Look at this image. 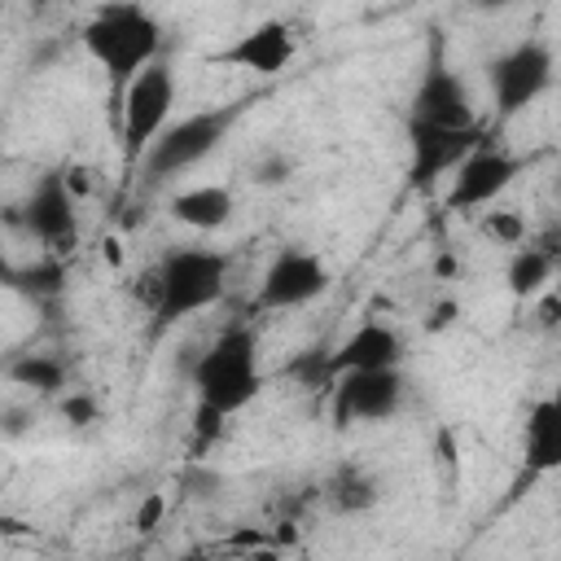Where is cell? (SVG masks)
Instances as JSON below:
<instances>
[{
    "mask_svg": "<svg viewBox=\"0 0 561 561\" xmlns=\"http://www.w3.org/2000/svg\"><path fill=\"white\" fill-rule=\"evenodd\" d=\"M61 412L70 416V425H92V421H96V399H88V394H70V399L61 403Z\"/></svg>",
    "mask_w": 561,
    "mask_h": 561,
    "instance_id": "obj_22",
    "label": "cell"
},
{
    "mask_svg": "<svg viewBox=\"0 0 561 561\" xmlns=\"http://www.w3.org/2000/svg\"><path fill=\"white\" fill-rule=\"evenodd\" d=\"M403 131H408V184L412 188H434L482 140V123L478 127H443V123L408 118Z\"/></svg>",
    "mask_w": 561,
    "mask_h": 561,
    "instance_id": "obj_11",
    "label": "cell"
},
{
    "mask_svg": "<svg viewBox=\"0 0 561 561\" xmlns=\"http://www.w3.org/2000/svg\"><path fill=\"white\" fill-rule=\"evenodd\" d=\"M289 175H294V158L280 153V149H267V153L254 158V167H250V180L263 184V188H280Z\"/></svg>",
    "mask_w": 561,
    "mask_h": 561,
    "instance_id": "obj_21",
    "label": "cell"
},
{
    "mask_svg": "<svg viewBox=\"0 0 561 561\" xmlns=\"http://www.w3.org/2000/svg\"><path fill=\"white\" fill-rule=\"evenodd\" d=\"M175 92H180L175 70H171V61H162V57H153V61H149L131 83H127V92H123V101H118V110H114L127 180L136 175V167H140L145 149L153 145V136L171 123Z\"/></svg>",
    "mask_w": 561,
    "mask_h": 561,
    "instance_id": "obj_5",
    "label": "cell"
},
{
    "mask_svg": "<svg viewBox=\"0 0 561 561\" xmlns=\"http://www.w3.org/2000/svg\"><path fill=\"white\" fill-rule=\"evenodd\" d=\"M228 294V254L215 245H175L153 272V329H171Z\"/></svg>",
    "mask_w": 561,
    "mask_h": 561,
    "instance_id": "obj_3",
    "label": "cell"
},
{
    "mask_svg": "<svg viewBox=\"0 0 561 561\" xmlns=\"http://www.w3.org/2000/svg\"><path fill=\"white\" fill-rule=\"evenodd\" d=\"M79 44L83 53L105 70L110 83V110H118L127 83L153 61L162 57V22L136 4V0H114L101 4L83 26H79Z\"/></svg>",
    "mask_w": 561,
    "mask_h": 561,
    "instance_id": "obj_1",
    "label": "cell"
},
{
    "mask_svg": "<svg viewBox=\"0 0 561 561\" xmlns=\"http://www.w3.org/2000/svg\"><path fill=\"white\" fill-rule=\"evenodd\" d=\"M0 263H4V241H0Z\"/></svg>",
    "mask_w": 561,
    "mask_h": 561,
    "instance_id": "obj_26",
    "label": "cell"
},
{
    "mask_svg": "<svg viewBox=\"0 0 561 561\" xmlns=\"http://www.w3.org/2000/svg\"><path fill=\"white\" fill-rule=\"evenodd\" d=\"M359 368H403V337L394 324L364 320L324 355V381L337 373H359Z\"/></svg>",
    "mask_w": 561,
    "mask_h": 561,
    "instance_id": "obj_14",
    "label": "cell"
},
{
    "mask_svg": "<svg viewBox=\"0 0 561 561\" xmlns=\"http://www.w3.org/2000/svg\"><path fill=\"white\" fill-rule=\"evenodd\" d=\"M552 70H557V61H552V48L543 39H517L513 48L491 57L486 83H491L495 118L508 123V118L526 114L552 88Z\"/></svg>",
    "mask_w": 561,
    "mask_h": 561,
    "instance_id": "obj_6",
    "label": "cell"
},
{
    "mask_svg": "<svg viewBox=\"0 0 561 561\" xmlns=\"http://www.w3.org/2000/svg\"><path fill=\"white\" fill-rule=\"evenodd\" d=\"M241 114H245V101L237 96V101L206 105V110H193V114L167 123V127L153 136V145L145 149V158H140L136 171L158 184V180H171V175L197 167L202 158H210V153L228 140V131L237 127Z\"/></svg>",
    "mask_w": 561,
    "mask_h": 561,
    "instance_id": "obj_4",
    "label": "cell"
},
{
    "mask_svg": "<svg viewBox=\"0 0 561 561\" xmlns=\"http://www.w3.org/2000/svg\"><path fill=\"white\" fill-rule=\"evenodd\" d=\"M552 276H557V245L552 241H535L526 237L522 245H513L508 254V267H504V285L517 302H530L539 294L552 289Z\"/></svg>",
    "mask_w": 561,
    "mask_h": 561,
    "instance_id": "obj_16",
    "label": "cell"
},
{
    "mask_svg": "<svg viewBox=\"0 0 561 561\" xmlns=\"http://www.w3.org/2000/svg\"><path fill=\"white\" fill-rule=\"evenodd\" d=\"M9 381L22 390H35V394H57V390H66V364L57 355L26 351L9 364Z\"/></svg>",
    "mask_w": 561,
    "mask_h": 561,
    "instance_id": "obj_19",
    "label": "cell"
},
{
    "mask_svg": "<svg viewBox=\"0 0 561 561\" xmlns=\"http://www.w3.org/2000/svg\"><path fill=\"white\" fill-rule=\"evenodd\" d=\"M522 456H526V482L548 478V473L561 469V403L552 394H543L526 408Z\"/></svg>",
    "mask_w": 561,
    "mask_h": 561,
    "instance_id": "obj_15",
    "label": "cell"
},
{
    "mask_svg": "<svg viewBox=\"0 0 561 561\" xmlns=\"http://www.w3.org/2000/svg\"><path fill=\"white\" fill-rule=\"evenodd\" d=\"M408 118H421V123H443V127H478V110H473V96H469V83L443 61L438 44L412 88V101H408Z\"/></svg>",
    "mask_w": 561,
    "mask_h": 561,
    "instance_id": "obj_13",
    "label": "cell"
},
{
    "mask_svg": "<svg viewBox=\"0 0 561 561\" xmlns=\"http://www.w3.org/2000/svg\"><path fill=\"white\" fill-rule=\"evenodd\" d=\"M158 513H162V500H158V495H153V500H149V504H145V508H140V513H136V526H145V530H149V526H153V522H158Z\"/></svg>",
    "mask_w": 561,
    "mask_h": 561,
    "instance_id": "obj_23",
    "label": "cell"
},
{
    "mask_svg": "<svg viewBox=\"0 0 561 561\" xmlns=\"http://www.w3.org/2000/svg\"><path fill=\"white\" fill-rule=\"evenodd\" d=\"M0 530H22V522H13V517H4V513H0Z\"/></svg>",
    "mask_w": 561,
    "mask_h": 561,
    "instance_id": "obj_25",
    "label": "cell"
},
{
    "mask_svg": "<svg viewBox=\"0 0 561 561\" xmlns=\"http://www.w3.org/2000/svg\"><path fill=\"white\" fill-rule=\"evenodd\" d=\"M324 495H329V504L337 508V513H368L377 500H381V486H377V478L368 473V469H359V465H342L333 478H329V486H324Z\"/></svg>",
    "mask_w": 561,
    "mask_h": 561,
    "instance_id": "obj_18",
    "label": "cell"
},
{
    "mask_svg": "<svg viewBox=\"0 0 561 561\" xmlns=\"http://www.w3.org/2000/svg\"><path fill=\"white\" fill-rule=\"evenodd\" d=\"M237 210V197L224 184H188L171 197V219L193 232H219Z\"/></svg>",
    "mask_w": 561,
    "mask_h": 561,
    "instance_id": "obj_17",
    "label": "cell"
},
{
    "mask_svg": "<svg viewBox=\"0 0 561 561\" xmlns=\"http://www.w3.org/2000/svg\"><path fill=\"white\" fill-rule=\"evenodd\" d=\"M22 228L44 245V250H75L79 241V197L66 184V171H44L31 193L18 206Z\"/></svg>",
    "mask_w": 561,
    "mask_h": 561,
    "instance_id": "obj_10",
    "label": "cell"
},
{
    "mask_svg": "<svg viewBox=\"0 0 561 561\" xmlns=\"http://www.w3.org/2000/svg\"><path fill=\"white\" fill-rule=\"evenodd\" d=\"M329 285H333V272L316 250L285 245L267 259V267L259 276L254 307L259 311H294V307H307L320 294H329Z\"/></svg>",
    "mask_w": 561,
    "mask_h": 561,
    "instance_id": "obj_8",
    "label": "cell"
},
{
    "mask_svg": "<svg viewBox=\"0 0 561 561\" xmlns=\"http://www.w3.org/2000/svg\"><path fill=\"white\" fill-rule=\"evenodd\" d=\"M294 57H298V31L285 18H263L250 31H241L232 44L210 53L215 66H232V70H245V75H259V79L285 75L294 66Z\"/></svg>",
    "mask_w": 561,
    "mask_h": 561,
    "instance_id": "obj_12",
    "label": "cell"
},
{
    "mask_svg": "<svg viewBox=\"0 0 561 561\" xmlns=\"http://www.w3.org/2000/svg\"><path fill=\"white\" fill-rule=\"evenodd\" d=\"M522 171H526V158H522V153H513V149H504V145H495V140L482 136V140L460 158V167L451 171L447 206H451V210H482V206H495Z\"/></svg>",
    "mask_w": 561,
    "mask_h": 561,
    "instance_id": "obj_9",
    "label": "cell"
},
{
    "mask_svg": "<svg viewBox=\"0 0 561 561\" xmlns=\"http://www.w3.org/2000/svg\"><path fill=\"white\" fill-rule=\"evenodd\" d=\"M473 4H478V9H491V13H495V9H508L513 0H473Z\"/></svg>",
    "mask_w": 561,
    "mask_h": 561,
    "instance_id": "obj_24",
    "label": "cell"
},
{
    "mask_svg": "<svg viewBox=\"0 0 561 561\" xmlns=\"http://www.w3.org/2000/svg\"><path fill=\"white\" fill-rule=\"evenodd\" d=\"M482 232H486L495 245H508V250L530 237V228H526V219H522L517 210H491V215H482Z\"/></svg>",
    "mask_w": 561,
    "mask_h": 561,
    "instance_id": "obj_20",
    "label": "cell"
},
{
    "mask_svg": "<svg viewBox=\"0 0 561 561\" xmlns=\"http://www.w3.org/2000/svg\"><path fill=\"white\" fill-rule=\"evenodd\" d=\"M197 408L215 416H237L263 394V355H259V333L250 324H228L188 368Z\"/></svg>",
    "mask_w": 561,
    "mask_h": 561,
    "instance_id": "obj_2",
    "label": "cell"
},
{
    "mask_svg": "<svg viewBox=\"0 0 561 561\" xmlns=\"http://www.w3.org/2000/svg\"><path fill=\"white\" fill-rule=\"evenodd\" d=\"M408 394L403 368H359L329 377V416L333 425H377L399 416Z\"/></svg>",
    "mask_w": 561,
    "mask_h": 561,
    "instance_id": "obj_7",
    "label": "cell"
}]
</instances>
